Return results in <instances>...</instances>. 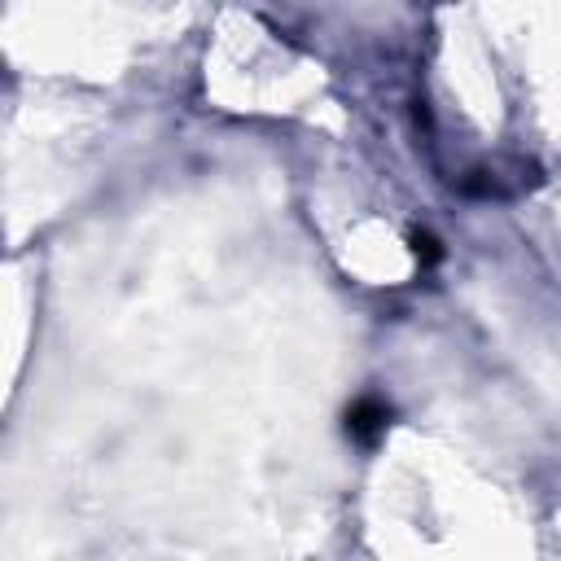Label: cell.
Listing matches in <instances>:
<instances>
[{
    "instance_id": "cell-1",
    "label": "cell",
    "mask_w": 561,
    "mask_h": 561,
    "mask_svg": "<svg viewBox=\"0 0 561 561\" xmlns=\"http://www.w3.org/2000/svg\"><path fill=\"white\" fill-rule=\"evenodd\" d=\"M386 425H390V408L381 399H359V403L346 408V434L364 447H373L386 434Z\"/></svg>"
},
{
    "instance_id": "cell-2",
    "label": "cell",
    "mask_w": 561,
    "mask_h": 561,
    "mask_svg": "<svg viewBox=\"0 0 561 561\" xmlns=\"http://www.w3.org/2000/svg\"><path fill=\"white\" fill-rule=\"evenodd\" d=\"M408 245H412V254H416V263H421V267H434V263L443 259V250H438V241H434L430 232H412V237H408Z\"/></svg>"
}]
</instances>
